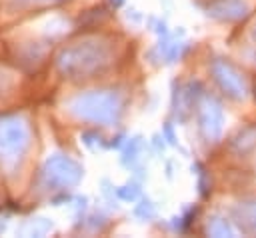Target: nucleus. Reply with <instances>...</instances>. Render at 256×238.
I'll return each mask as SVG.
<instances>
[{
	"mask_svg": "<svg viewBox=\"0 0 256 238\" xmlns=\"http://www.w3.org/2000/svg\"><path fill=\"white\" fill-rule=\"evenodd\" d=\"M68 110L78 120L110 126L122 112V100L112 90H88L70 98Z\"/></svg>",
	"mask_w": 256,
	"mask_h": 238,
	"instance_id": "nucleus-1",
	"label": "nucleus"
},
{
	"mask_svg": "<svg viewBox=\"0 0 256 238\" xmlns=\"http://www.w3.org/2000/svg\"><path fill=\"white\" fill-rule=\"evenodd\" d=\"M108 62L106 48L96 40L78 42L56 56V68L68 78H88Z\"/></svg>",
	"mask_w": 256,
	"mask_h": 238,
	"instance_id": "nucleus-2",
	"label": "nucleus"
},
{
	"mask_svg": "<svg viewBox=\"0 0 256 238\" xmlns=\"http://www.w3.org/2000/svg\"><path fill=\"white\" fill-rule=\"evenodd\" d=\"M30 146V126L20 114H0V164L14 168Z\"/></svg>",
	"mask_w": 256,
	"mask_h": 238,
	"instance_id": "nucleus-3",
	"label": "nucleus"
},
{
	"mask_svg": "<svg viewBox=\"0 0 256 238\" xmlns=\"http://www.w3.org/2000/svg\"><path fill=\"white\" fill-rule=\"evenodd\" d=\"M84 176V168L80 162L70 158L68 154H52L44 160L40 168V184L46 190H68L76 186Z\"/></svg>",
	"mask_w": 256,
	"mask_h": 238,
	"instance_id": "nucleus-4",
	"label": "nucleus"
},
{
	"mask_svg": "<svg viewBox=\"0 0 256 238\" xmlns=\"http://www.w3.org/2000/svg\"><path fill=\"white\" fill-rule=\"evenodd\" d=\"M212 70L216 74V80L220 82V86L224 90H228L230 96L234 98H244L246 96V86H244V80L234 72V68L222 60H216L212 64Z\"/></svg>",
	"mask_w": 256,
	"mask_h": 238,
	"instance_id": "nucleus-5",
	"label": "nucleus"
},
{
	"mask_svg": "<svg viewBox=\"0 0 256 238\" xmlns=\"http://www.w3.org/2000/svg\"><path fill=\"white\" fill-rule=\"evenodd\" d=\"M222 112H220V106L218 102H214L212 98L206 96L204 104H202V116H200V130L206 134L208 140L214 142V138L220 134V128H222Z\"/></svg>",
	"mask_w": 256,
	"mask_h": 238,
	"instance_id": "nucleus-6",
	"label": "nucleus"
},
{
	"mask_svg": "<svg viewBox=\"0 0 256 238\" xmlns=\"http://www.w3.org/2000/svg\"><path fill=\"white\" fill-rule=\"evenodd\" d=\"M144 148V140L140 136H134V138H128L122 146V156H120V162L128 168H134L138 158H140V152Z\"/></svg>",
	"mask_w": 256,
	"mask_h": 238,
	"instance_id": "nucleus-7",
	"label": "nucleus"
},
{
	"mask_svg": "<svg viewBox=\"0 0 256 238\" xmlns=\"http://www.w3.org/2000/svg\"><path fill=\"white\" fill-rule=\"evenodd\" d=\"M48 230H52V222L48 218H30L20 226V234L24 236H44Z\"/></svg>",
	"mask_w": 256,
	"mask_h": 238,
	"instance_id": "nucleus-8",
	"label": "nucleus"
},
{
	"mask_svg": "<svg viewBox=\"0 0 256 238\" xmlns=\"http://www.w3.org/2000/svg\"><path fill=\"white\" fill-rule=\"evenodd\" d=\"M140 194H142V190H140L138 182H126L124 186L116 188V196L120 200H124V202H134V200L140 198Z\"/></svg>",
	"mask_w": 256,
	"mask_h": 238,
	"instance_id": "nucleus-9",
	"label": "nucleus"
},
{
	"mask_svg": "<svg viewBox=\"0 0 256 238\" xmlns=\"http://www.w3.org/2000/svg\"><path fill=\"white\" fill-rule=\"evenodd\" d=\"M134 216L140 218V220H154L156 218V206L152 200L148 198H142L140 204L134 208Z\"/></svg>",
	"mask_w": 256,
	"mask_h": 238,
	"instance_id": "nucleus-10",
	"label": "nucleus"
},
{
	"mask_svg": "<svg viewBox=\"0 0 256 238\" xmlns=\"http://www.w3.org/2000/svg\"><path fill=\"white\" fill-rule=\"evenodd\" d=\"M210 234H214V236H226V234H232V228L228 226V222L226 220H222V218H212L210 222H208V228H206Z\"/></svg>",
	"mask_w": 256,
	"mask_h": 238,
	"instance_id": "nucleus-11",
	"label": "nucleus"
},
{
	"mask_svg": "<svg viewBox=\"0 0 256 238\" xmlns=\"http://www.w3.org/2000/svg\"><path fill=\"white\" fill-rule=\"evenodd\" d=\"M82 142L88 146V148H96V146H104V148H108V144H104L102 142V136L96 132V130H86V132H82Z\"/></svg>",
	"mask_w": 256,
	"mask_h": 238,
	"instance_id": "nucleus-12",
	"label": "nucleus"
},
{
	"mask_svg": "<svg viewBox=\"0 0 256 238\" xmlns=\"http://www.w3.org/2000/svg\"><path fill=\"white\" fill-rule=\"evenodd\" d=\"M150 26H152V30L160 36V38H164V36H168V28H166V22L164 20H156V18H150Z\"/></svg>",
	"mask_w": 256,
	"mask_h": 238,
	"instance_id": "nucleus-13",
	"label": "nucleus"
},
{
	"mask_svg": "<svg viewBox=\"0 0 256 238\" xmlns=\"http://www.w3.org/2000/svg\"><path fill=\"white\" fill-rule=\"evenodd\" d=\"M162 136H164V140H168V144H176V134H174V128H172L170 122L164 124V128H162Z\"/></svg>",
	"mask_w": 256,
	"mask_h": 238,
	"instance_id": "nucleus-14",
	"label": "nucleus"
},
{
	"mask_svg": "<svg viewBox=\"0 0 256 238\" xmlns=\"http://www.w3.org/2000/svg\"><path fill=\"white\" fill-rule=\"evenodd\" d=\"M54 206H62L64 202H70V196L64 192V190H60V194H56V196H52V200H50Z\"/></svg>",
	"mask_w": 256,
	"mask_h": 238,
	"instance_id": "nucleus-15",
	"label": "nucleus"
},
{
	"mask_svg": "<svg viewBox=\"0 0 256 238\" xmlns=\"http://www.w3.org/2000/svg\"><path fill=\"white\" fill-rule=\"evenodd\" d=\"M162 140H164V136H162V134H156V136L152 138V148H154L158 154H160V152H164V142H162Z\"/></svg>",
	"mask_w": 256,
	"mask_h": 238,
	"instance_id": "nucleus-16",
	"label": "nucleus"
},
{
	"mask_svg": "<svg viewBox=\"0 0 256 238\" xmlns=\"http://www.w3.org/2000/svg\"><path fill=\"white\" fill-rule=\"evenodd\" d=\"M124 146V134H116L110 142H108V148H122Z\"/></svg>",
	"mask_w": 256,
	"mask_h": 238,
	"instance_id": "nucleus-17",
	"label": "nucleus"
},
{
	"mask_svg": "<svg viewBox=\"0 0 256 238\" xmlns=\"http://www.w3.org/2000/svg\"><path fill=\"white\" fill-rule=\"evenodd\" d=\"M126 16H128V20H132V22H140V20H142V14H140L138 10H134V8H130V10L126 12Z\"/></svg>",
	"mask_w": 256,
	"mask_h": 238,
	"instance_id": "nucleus-18",
	"label": "nucleus"
},
{
	"mask_svg": "<svg viewBox=\"0 0 256 238\" xmlns=\"http://www.w3.org/2000/svg\"><path fill=\"white\" fill-rule=\"evenodd\" d=\"M108 2L112 4V8H120V6H124L126 0H108Z\"/></svg>",
	"mask_w": 256,
	"mask_h": 238,
	"instance_id": "nucleus-19",
	"label": "nucleus"
},
{
	"mask_svg": "<svg viewBox=\"0 0 256 238\" xmlns=\"http://www.w3.org/2000/svg\"><path fill=\"white\" fill-rule=\"evenodd\" d=\"M6 224H8V222H6V218H4V222H2V218H0V230H2V232L6 230Z\"/></svg>",
	"mask_w": 256,
	"mask_h": 238,
	"instance_id": "nucleus-20",
	"label": "nucleus"
},
{
	"mask_svg": "<svg viewBox=\"0 0 256 238\" xmlns=\"http://www.w3.org/2000/svg\"><path fill=\"white\" fill-rule=\"evenodd\" d=\"M42 2H66V0H42Z\"/></svg>",
	"mask_w": 256,
	"mask_h": 238,
	"instance_id": "nucleus-21",
	"label": "nucleus"
}]
</instances>
